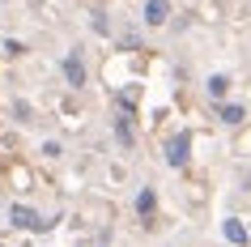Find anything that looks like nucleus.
Masks as SVG:
<instances>
[{
	"instance_id": "20e7f679",
	"label": "nucleus",
	"mask_w": 251,
	"mask_h": 247,
	"mask_svg": "<svg viewBox=\"0 0 251 247\" xmlns=\"http://www.w3.org/2000/svg\"><path fill=\"white\" fill-rule=\"evenodd\" d=\"M243 115H247V111H243L238 103H222L217 107V119H222V124H243Z\"/></svg>"
},
{
	"instance_id": "f03ea898",
	"label": "nucleus",
	"mask_w": 251,
	"mask_h": 247,
	"mask_svg": "<svg viewBox=\"0 0 251 247\" xmlns=\"http://www.w3.org/2000/svg\"><path fill=\"white\" fill-rule=\"evenodd\" d=\"M64 77H68V85H85V68H81V55L77 52L64 60Z\"/></svg>"
},
{
	"instance_id": "0eeeda50",
	"label": "nucleus",
	"mask_w": 251,
	"mask_h": 247,
	"mask_svg": "<svg viewBox=\"0 0 251 247\" xmlns=\"http://www.w3.org/2000/svg\"><path fill=\"white\" fill-rule=\"evenodd\" d=\"M226 90H230V77H222V73L209 77V94H213V98H226Z\"/></svg>"
},
{
	"instance_id": "423d86ee",
	"label": "nucleus",
	"mask_w": 251,
	"mask_h": 247,
	"mask_svg": "<svg viewBox=\"0 0 251 247\" xmlns=\"http://www.w3.org/2000/svg\"><path fill=\"white\" fill-rule=\"evenodd\" d=\"M136 213H141V218H153V192H149V188H145V192H141V196H136Z\"/></svg>"
},
{
	"instance_id": "6e6552de",
	"label": "nucleus",
	"mask_w": 251,
	"mask_h": 247,
	"mask_svg": "<svg viewBox=\"0 0 251 247\" xmlns=\"http://www.w3.org/2000/svg\"><path fill=\"white\" fill-rule=\"evenodd\" d=\"M13 226H22V230H26V226H39V221H34V213H30V209L17 205V209H13Z\"/></svg>"
},
{
	"instance_id": "7ed1b4c3",
	"label": "nucleus",
	"mask_w": 251,
	"mask_h": 247,
	"mask_svg": "<svg viewBox=\"0 0 251 247\" xmlns=\"http://www.w3.org/2000/svg\"><path fill=\"white\" fill-rule=\"evenodd\" d=\"M166 13H171V4H166V0H149V4H145V22H149V26H162Z\"/></svg>"
},
{
	"instance_id": "1a4fd4ad",
	"label": "nucleus",
	"mask_w": 251,
	"mask_h": 247,
	"mask_svg": "<svg viewBox=\"0 0 251 247\" xmlns=\"http://www.w3.org/2000/svg\"><path fill=\"white\" fill-rule=\"evenodd\" d=\"M115 137L124 145H132V128H128V119H119V124H115Z\"/></svg>"
},
{
	"instance_id": "39448f33",
	"label": "nucleus",
	"mask_w": 251,
	"mask_h": 247,
	"mask_svg": "<svg viewBox=\"0 0 251 247\" xmlns=\"http://www.w3.org/2000/svg\"><path fill=\"white\" fill-rule=\"evenodd\" d=\"M222 230H226V239H230V243H238V247L247 243V226H243V221H238V218H230V221H226V226H222Z\"/></svg>"
},
{
	"instance_id": "f257e3e1",
	"label": "nucleus",
	"mask_w": 251,
	"mask_h": 247,
	"mask_svg": "<svg viewBox=\"0 0 251 247\" xmlns=\"http://www.w3.org/2000/svg\"><path fill=\"white\" fill-rule=\"evenodd\" d=\"M187 145H192L187 132H179V137L166 145V162H171V166H183V162H187Z\"/></svg>"
}]
</instances>
